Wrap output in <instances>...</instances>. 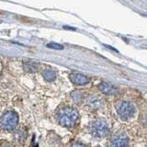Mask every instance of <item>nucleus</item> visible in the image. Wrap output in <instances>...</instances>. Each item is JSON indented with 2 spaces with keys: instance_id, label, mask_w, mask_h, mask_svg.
<instances>
[{
  "instance_id": "obj_1",
  "label": "nucleus",
  "mask_w": 147,
  "mask_h": 147,
  "mask_svg": "<svg viewBox=\"0 0 147 147\" xmlns=\"http://www.w3.org/2000/svg\"><path fill=\"white\" fill-rule=\"evenodd\" d=\"M78 119L77 110L71 107H64L59 110L57 114V121L63 127L70 128L76 123Z\"/></svg>"
},
{
  "instance_id": "obj_2",
  "label": "nucleus",
  "mask_w": 147,
  "mask_h": 147,
  "mask_svg": "<svg viewBox=\"0 0 147 147\" xmlns=\"http://www.w3.org/2000/svg\"><path fill=\"white\" fill-rule=\"evenodd\" d=\"M18 117L14 111H7L1 118V127L5 131H13L18 125Z\"/></svg>"
},
{
  "instance_id": "obj_3",
  "label": "nucleus",
  "mask_w": 147,
  "mask_h": 147,
  "mask_svg": "<svg viewBox=\"0 0 147 147\" xmlns=\"http://www.w3.org/2000/svg\"><path fill=\"white\" fill-rule=\"evenodd\" d=\"M109 131V126L108 123L104 119H96L93 121L90 125V132L92 135L98 138L105 137L108 134Z\"/></svg>"
},
{
  "instance_id": "obj_4",
  "label": "nucleus",
  "mask_w": 147,
  "mask_h": 147,
  "mask_svg": "<svg viewBox=\"0 0 147 147\" xmlns=\"http://www.w3.org/2000/svg\"><path fill=\"white\" fill-rule=\"evenodd\" d=\"M117 112L122 119H129L134 114V107L133 105L127 101H119L117 103Z\"/></svg>"
},
{
  "instance_id": "obj_5",
  "label": "nucleus",
  "mask_w": 147,
  "mask_h": 147,
  "mask_svg": "<svg viewBox=\"0 0 147 147\" xmlns=\"http://www.w3.org/2000/svg\"><path fill=\"white\" fill-rule=\"evenodd\" d=\"M112 146H128L129 145V138L124 132H119L115 134L111 139Z\"/></svg>"
},
{
  "instance_id": "obj_6",
  "label": "nucleus",
  "mask_w": 147,
  "mask_h": 147,
  "mask_svg": "<svg viewBox=\"0 0 147 147\" xmlns=\"http://www.w3.org/2000/svg\"><path fill=\"white\" fill-rule=\"evenodd\" d=\"M69 78H70V81L73 83V84H75L76 86H84L89 82V79L86 76L82 75L80 73H77V72H74V73L70 74Z\"/></svg>"
},
{
  "instance_id": "obj_7",
  "label": "nucleus",
  "mask_w": 147,
  "mask_h": 147,
  "mask_svg": "<svg viewBox=\"0 0 147 147\" xmlns=\"http://www.w3.org/2000/svg\"><path fill=\"white\" fill-rule=\"evenodd\" d=\"M98 89L106 95H113L117 92V89L111 85L108 84L106 82H101L98 85Z\"/></svg>"
},
{
  "instance_id": "obj_8",
  "label": "nucleus",
  "mask_w": 147,
  "mask_h": 147,
  "mask_svg": "<svg viewBox=\"0 0 147 147\" xmlns=\"http://www.w3.org/2000/svg\"><path fill=\"white\" fill-rule=\"evenodd\" d=\"M40 64L38 63H36L34 61H27L24 63V69L26 72L29 73H35L39 70Z\"/></svg>"
},
{
  "instance_id": "obj_9",
  "label": "nucleus",
  "mask_w": 147,
  "mask_h": 147,
  "mask_svg": "<svg viewBox=\"0 0 147 147\" xmlns=\"http://www.w3.org/2000/svg\"><path fill=\"white\" fill-rule=\"evenodd\" d=\"M87 105L90 106V107H92L93 109H99L102 107L103 103L98 98H96L95 96H92L88 98V100H87Z\"/></svg>"
},
{
  "instance_id": "obj_10",
  "label": "nucleus",
  "mask_w": 147,
  "mask_h": 147,
  "mask_svg": "<svg viewBox=\"0 0 147 147\" xmlns=\"http://www.w3.org/2000/svg\"><path fill=\"white\" fill-rule=\"evenodd\" d=\"M71 98L74 100V102L76 103V104H81L83 102V99H84V95H83L82 92L80 91H74L71 93Z\"/></svg>"
},
{
  "instance_id": "obj_11",
  "label": "nucleus",
  "mask_w": 147,
  "mask_h": 147,
  "mask_svg": "<svg viewBox=\"0 0 147 147\" xmlns=\"http://www.w3.org/2000/svg\"><path fill=\"white\" fill-rule=\"evenodd\" d=\"M42 76L46 81L52 82L56 78V74H55L54 71L51 70V69H46L42 73Z\"/></svg>"
},
{
  "instance_id": "obj_12",
  "label": "nucleus",
  "mask_w": 147,
  "mask_h": 147,
  "mask_svg": "<svg viewBox=\"0 0 147 147\" xmlns=\"http://www.w3.org/2000/svg\"><path fill=\"white\" fill-rule=\"evenodd\" d=\"M47 46L49 48H52V49H55V50H62L63 49V46L59 44V43H55V42H51V43H48Z\"/></svg>"
},
{
  "instance_id": "obj_13",
  "label": "nucleus",
  "mask_w": 147,
  "mask_h": 147,
  "mask_svg": "<svg viewBox=\"0 0 147 147\" xmlns=\"http://www.w3.org/2000/svg\"><path fill=\"white\" fill-rule=\"evenodd\" d=\"M144 124L147 126V114L145 115V117H144Z\"/></svg>"
}]
</instances>
